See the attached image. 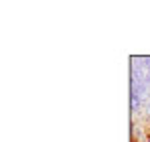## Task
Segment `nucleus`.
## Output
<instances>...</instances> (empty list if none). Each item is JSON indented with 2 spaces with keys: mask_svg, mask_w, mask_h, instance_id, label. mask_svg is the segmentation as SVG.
<instances>
[]
</instances>
